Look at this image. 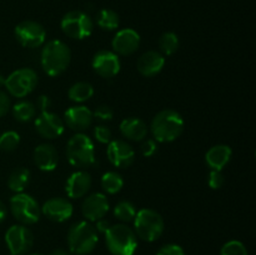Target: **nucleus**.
Wrapping results in <instances>:
<instances>
[{
    "mask_svg": "<svg viewBox=\"0 0 256 255\" xmlns=\"http://www.w3.org/2000/svg\"><path fill=\"white\" fill-rule=\"evenodd\" d=\"M150 130L155 142H174L184 132V119L176 110H162L152 118Z\"/></svg>",
    "mask_w": 256,
    "mask_h": 255,
    "instance_id": "nucleus-1",
    "label": "nucleus"
},
{
    "mask_svg": "<svg viewBox=\"0 0 256 255\" xmlns=\"http://www.w3.org/2000/svg\"><path fill=\"white\" fill-rule=\"evenodd\" d=\"M72 60L69 46L62 40H50L42 50V68L49 76H58L68 69Z\"/></svg>",
    "mask_w": 256,
    "mask_h": 255,
    "instance_id": "nucleus-2",
    "label": "nucleus"
},
{
    "mask_svg": "<svg viewBox=\"0 0 256 255\" xmlns=\"http://www.w3.org/2000/svg\"><path fill=\"white\" fill-rule=\"evenodd\" d=\"M98 232L89 222H79L72 225L68 232V245L70 252L75 255L90 254L98 244Z\"/></svg>",
    "mask_w": 256,
    "mask_h": 255,
    "instance_id": "nucleus-3",
    "label": "nucleus"
},
{
    "mask_svg": "<svg viewBox=\"0 0 256 255\" xmlns=\"http://www.w3.org/2000/svg\"><path fill=\"white\" fill-rule=\"evenodd\" d=\"M66 158L70 164L79 169L95 164V148L92 140L84 132H76L66 144Z\"/></svg>",
    "mask_w": 256,
    "mask_h": 255,
    "instance_id": "nucleus-4",
    "label": "nucleus"
},
{
    "mask_svg": "<svg viewBox=\"0 0 256 255\" xmlns=\"http://www.w3.org/2000/svg\"><path fill=\"white\" fill-rule=\"evenodd\" d=\"M105 242L112 255H134L138 248L134 230L125 224L110 225L105 232Z\"/></svg>",
    "mask_w": 256,
    "mask_h": 255,
    "instance_id": "nucleus-5",
    "label": "nucleus"
},
{
    "mask_svg": "<svg viewBox=\"0 0 256 255\" xmlns=\"http://www.w3.org/2000/svg\"><path fill=\"white\" fill-rule=\"evenodd\" d=\"M134 232L144 242H155L164 232V219L152 209H142L134 218Z\"/></svg>",
    "mask_w": 256,
    "mask_h": 255,
    "instance_id": "nucleus-6",
    "label": "nucleus"
},
{
    "mask_svg": "<svg viewBox=\"0 0 256 255\" xmlns=\"http://www.w3.org/2000/svg\"><path fill=\"white\" fill-rule=\"evenodd\" d=\"M10 210L12 216L22 225L35 224L42 215V208L36 200L25 192H16L10 199Z\"/></svg>",
    "mask_w": 256,
    "mask_h": 255,
    "instance_id": "nucleus-7",
    "label": "nucleus"
},
{
    "mask_svg": "<svg viewBox=\"0 0 256 255\" xmlns=\"http://www.w3.org/2000/svg\"><path fill=\"white\" fill-rule=\"evenodd\" d=\"M62 32L72 39L82 40L89 38L94 30V22L86 12L72 10L62 16L60 22Z\"/></svg>",
    "mask_w": 256,
    "mask_h": 255,
    "instance_id": "nucleus-8",
    "label": "nucleus"
},
{
    "mask_svg": "<svg viewBox=\"0 0 256 255\" xmlns=\"http://www.w3.org/2000/svg\"><path fill=\"white\" fill-rule=\"evenodd\" d=\"M38 85V74L30 68H22L12 72L5 78L4 86L8 92L15 98H25L34 92Z\"/></svg>",
    "mask_w": 256,
    "mask_h": 255,
    "instance_id": "nucleus-9",
    "label": "nucleus"
},
{
    "mask_svg": "<svg viewBox=\"0 0 256 255\" xmlns=\"http://www.w3.org/2000/svg\"><path fill=\"white\" fill-rule=\"evenodd\" d=\"M18 42L24 48L35 49L44 45L46 39V32L44 26L34 20H24L19 22L14 29Z\"/></svg>",
    "mask_w": 256,
    "mask_h": 255,
    "instance_id": "nucleus-10",
    "label": "nucleus"
},
{
    "mask_svg": "<svg viewBox=\"0 0 256 255\" xmlns=\"http://www.w3.org/2000/svg\"><path fill=\"white\" fill-rule=\"evenodd\" d=\"M5 242L12 255H24L32 249L34 236L25 225H12L5 232Z\"/></svg>",
    "mask_w": 256,
    "mask_h": 255,
    "instance_id": "nucleus-11",
    "label": "nucleus"
},
{
    "mask_svg": "<svg viewBox=\"0 0 256 255\" xmlns=\"http://www.w3.org/2000/svg\"><path fill=\"white\" fill-rule=\"evenodd\" d=\"M35 130L38 134L45 139H56L64 132V120L59 115L50 112H40L35 119Z\"/></svg>",
    "mask_w": 256,
    "mask_h": 255,
    "instance_id": "nucleus-12",
    "label": "nucleus"
},
{
    "mask_svg": "<svg viewBox=\"0 0 256 255\" xmlns=\"http://www.w3.org/2000/svg\"><path fill=\"white\" fill-rule=\"evenodd\" d=\"M92 66L99 76L110 79V78H114L115 75H118L122 64H120L119 55L115 54L114 52L100 50L92 58Z\"/></svg>",
    "mask_w": 256,
    "mask_h": 255,
    "instance_id": "nucleus-13",
    "label": "nucleus"
},
{
    "mask_svg": "<svg viewBox=\"0 0 256 255\" xmlns=\"http://www.w3.org/2000/svg\"><path fill=\"white\" fill-rule=\"evenodd\" d=\"M106 155L109 162L114 166L122 168V169L129 168L135 160V152L132 145L125 140L120 139L112 140L108 144Z\"/></svg>",
    "mask_w": 256,
    "mask_h": 255,
    "instance_id": "nucleus-14",
    "label": "nucleus"
},
{
    "mask_svg": "<svg viewBox=\"0 0 256 255\" xmlns=\"http://www.w3.org/2000/svg\"><path fill=\"white\" fill-rule=\"evenodd\" d=\"M112 46L116 55L128 56V55L134 54L140 46L139 32L132 28L119 30L112 38Z\"/></svg>",
    "mask_w": 256,
    "mask_h": 255,
    "instance_id": "nucleus-15",
    "label": "nucleus"
},
{
    "mask_svg": "<svg viewBox=\"0 0 256 255\" xmlns=\"http://www.w3.org/2000/svg\"><path fill=\"white\" fill-rule=\"evenodd\" d=\"M74 212L72 204L64 198H52L42 206V214L55 222H62L70 219Z\"/></svg>",
    "mask_w": 256,
    "mask_h": 255,
    "instance_id": "nucleus-16",
    "label": "nucleus"
},
{
    "mask_svg": "<svg viewBox=\"0 0 256 255\" xmlns=\"http://www.w3.org/2000/svg\"><path fill=\"white\" fill-rule=\"evenodd\" d=\"M92 120H94L92 112L84 105L70 106L64 112V124H66L68 128L78 132H82L90 128Z\"/></svg>",
    "mask_w": 256,
    "mask_h": 255,
    "instance_id": "nucleus-17",
    "label": "nucleus"
},
{
    "mask_svg": "<svg viewBox=\"0 0 256 255\" xmlns=\"http://www.w3.org/2000/svg\"><path fill=\"white\" fill-rule=\"evenodd\" d=\"M109 202L102 192H94L85 198L82 205V212L89 222H96L109 212Z\"/></svg>",
    "mask_w": 256,
    "mask_h": 255,
    "instance_id": "nucleus-18",
    "label": "nucleus"
},
{
    "mask_svg": "<svg viewBox=\"0 0 256 255\" xmlns=\"http://www.w3.org/2000/svg\"><path fill=\"white\" fill-rule=\"evenodd\" d=\"M92 175L86 172L85 170H78L72 172L66 180L65 184V192L68 196L72 199H79V198L85 196L88 192L92 188Z\"/></svg>",
    "mask_w": 256,
    "mask_h": 255,
    "instance_id": "nucleus-19",
    "label": "nucleus"
},
{
    "mask_svg": "<svg viewBox=\"0 0 256 255\" xmlns=\"http://www.w3.org/2000/svg\"><path fill=\"white\" fill-rule=\"evenodd\" d=\"M165 65V58L156 50H149L138 59L136 68L142 76L152 78L159 74Z\"/></svg>",
    "mask_w": 256,
    "mask_h": 255,
    "instance_id": "nucleus-20",
    "label": "nucleus"
},
{
    "mask_svg": "<svg viewBox=\"0 0 256 255\" xmlns=\"http://www.w3.org/2000/svg\"><path fill=\"white\" fill-rule=\"evenodd\" d=\"M34 162L42 172H52L59 162V155L54 145L49 142L38 145L34 150Z\"/></svg>",
    "mask_w": 256,
    "mask_h": 255,
    "instance_id": "nucleus-21",
    "label": "nucleus"
},
{
    "mask_svg": "<svg viewBox=\"0 0 256 255\" xmlns=\"http://www.w3.org/2000/svg\"><path fill=\"white\" fill-rule=\"evenodd\" d=\"M232 155V150L229 145H214L205 154V162L212 170H222L230 162Z\"/></svg>",
    "mask_w": 256,
    "mask_h": 255,
    "instance_id": "nucleus-22",
    "label": "nucleus"
},
{
    "mask_svg": "<svg viewBox=\"0 0 256 255\" xmlns=\"http://www.w3.org/2000/svg\"><path fill=\"white\" fill-rule=\"evenodd\" d=\"M120 132L132 142H142L148 135V126L139 118H126L120 122Z\"/></svg>",
    "mask_w": 256,
    "mask_h": 255,
    "instance_id": "nucleus-23",
    "label": "nucleus"
},
{
    "mask_svg": "<svg viewBox=\"0 0 256 255\" xmlns=\"http://www.w3.org/2000/svg\"><path fill=\"white\" fill-rule=\"evenodd\" d=\"M30 182V172L25 168H16L12 170L8 179V186L14 192H22Z\"/></svg>",
    "mask_w": 256,
    "mask_h": 255,
    "instance_id": "nucleus-24",
    "label": "nucleus"
},
{
    "mask_svg": "<svg viewBox=\"0 0 256 255\" xmlns=\"http://www.w3.org/2000/svg\"><path fill=\"white\" fill-rule=\"evenodd\" d=\"M94 95V88L88 82H78L70 86L68 96L74 102H84Z\"/></svg>",
    "mask_w": 256,
    "mask_h": 255,
    "instance_id": "nucleus-25",
    "label": "nucleus"
},
{
    "mask_svg": "<svg viewBox=\"0 0 256 255\" xmlns=\"http://www.w3.org/2000/svg\"><path fill=\"white\" fill-rule=\"evenodd\" d=\"M12 110L15 119L20 122H30L36 115V106H35V104H32V102H26V100L16 102L12 108Z\"/></svg>",
    "mask_w": 256,
    "mask_h": 255,
    "instance_id": "nucleus-26",
    "label": "nucleus"
},
{
    "mask_svg": "<svg viewBox=\"0 0 256 255\" xmlns=\"http://www.w3.org/2000/svg\"><path fill=\"white\" fill-rule=\"evenodd\" d=\"M119 15L112 9H102L96 14V24L100 29L112 32L119 28Z\"/></svg>",
    "mask_w": 256,
    "mask_h": 255,
    "instance_id": "nucleus-27",
    "label": "nucleus"
},
{
    "mask_svg": "<svg viewBox=\"0 0 256 255\" xmlns=\"http://www.w3.org/2000/svg\"><path fill=\"white\" fill-rule=\"evenodd\" d=\"M124 186L122 175L116 172H108L102 176V188L108 194H118Z\"/></svg>",
    "mask_w": 256,
    "mask_h": 255,
    "instance_id": "nucleus-28",
    "label": "nucleus"
},
{
    "mask_svg": "<svg viewBox=\"0 0 256 255\" xmlns=\"http://www.w3.org/2000/svg\"><path fill=\"white\" fill-rule=\"evenodd\" d=\"M159 48L162 55L170 56V55L175 54L178 52V49H179V38L172 32H164L160 36Z\"/></svg>",
    "mask_w": 256,
    "mask_h": 255,
    "instance_id": "nucleus-29",
    "label": "nucleus"
},
{
    "mask_svg": "<svg viewBox=\"0 0 256 255\" xmlns=\"http://www.w3.org/2000/svg\"><path fill=\"white\" fill-rule=\"evenodd\" d=\"M136 212L135 205L132 202H128V200H122L114 208V215L116 216V219H119L122 222H132Z\"/></svg>",
    "mask_w": 256,
    "mask_h": 255,
    "instance_id": "nucleus-30",
    "label": "nucleus"
},
{
    "mask_svg": "<svg viewBox=\"0 0 256 255\" xmlns=\"http://www.w3.org/2000/svg\"><path fill=\"white\" fill-rule=\"evenodd\" d=\"M20 144V135L14 130H8L0 135V150L14 152Z\"/></svg>",
    "mask_w": 256,
    "mask_h": 255,
    "instance_id": "nucleus-31",
    "label": "nucleus"
},
{
    "mask_svg": "<svg viewBox=\"0 0 256 255\" xmlns=\"http://www.w3.org/2000/svg\"><path fill=\"white\" fill-rule=\"evenodd\" d=\"M220 255H248V250L239 240H230L222 245Z\"/></svg>",
    "mask_w": 256,
    "mask_h": 255,
    "instance_id": "nucleus-32",
    "label": "nucleus"
},
{
    "mask_svg": "<svg viewBox=\"0 0 256 255\" xmlns=\"http://www.w3.org/2000/svg\"><path fill=\"white\" fill-rule=\"evenodd\" d=\"M94 136L100 144H109L112 142V130L106 126V125H98L94 129Z\"/></svg>",
    "mask_w": 256,
    "mask_h": 255,
    "instance_id": "nucleus-33",
    "label": "nucleus"
},
{
    "mask_svg": "<svg viewBox=\"0 0 256 255\" xmlns=\"http://www.w3.org/2000/svg\"><path fill=\"white\" fill-rule=\"evenodd\" d=\"M92 116L96 118L100 122H110L114 116V110L109 105H99L92 112Z\"/></svg>",
    "mask_w": 256,
    "mask_h": 255,
    "instance_id": "nucleus-34",
    "label": "nucleus"
},
{
    "mask_svg": "<svg viewBox=\"0 0 256 255\" xmlns=\"http://www.w3.org/2000/svg\"><path fill=\"white\" fill-rule=\"evenodd\" d=\"M225 178L224 174H222V170H212L209 174V179H208V184L212 189L216 190L220 189V188L224 185Z\"/></svg>",
    "mask_w": 256,
    "mask_h": 255,
    "instance_id": "nucleus-35",
    "label": "nucleus"
},
{
    "mask_svg": "<svg viewBox=\"0 0 256 255\" xmlns=\"http://www.w3.org/2000/svg\"><path fill=\"white\" fill-rule=\"evenodd\" d=\"M140 150H142V154L144 156L150 158L158 152V144L154 139H146L142 140V144L140 146Z\"/></svg>",
    "mask_w": 256,
    "mask_h": 255,
    "instance_id": "nucleus-36",
    "label": "nucleus"
},
{
    "mask_svg": "<svg viewBox=\"0 0 256 255\" xmlns=\"http://www.w3.org/2000/svg\"><path fill=\"white\" fill-rule=\"evenodd\" d=\"M156 255H185L184 249L176 244H166L160 248Z\"/></svg>",
    "mask_w": 256,
    "mask_h": 255,
    "instance_id": "nucleus-37",
    "label": "nucleus"
},
{
    "mask_svg": "<svg viewBox=\"0 0 256 255\" xmlns=\"http://www.w3.org/2000/svg\"><path fill=\"white\" fill-rule=\"evenodd\" d=\"M10 108H12V104H10L9 95L0 90V118L6 115L9 112Z\"/></svg>",
    "mask_w": 256,
    "mask_h": 255,
    "instance_id": "nucleus-38",
    "label": "nucleus"
},
{
    "mask_svg": "<svg viewBox=\"0 0 256 255\" xmlns=\"http://www.w3.org/2000/svg\"><path fill=\"white\" fill-rule=\"evenodd\" d=\"M52 105V102H50V98L46 96V95H40L38 98V102H36V109L40 110V112H49V108Z\"/></svg>",
    "mask_w": 256,
    "mask_h": 255,
    "instance_id": "nucleus-39",
    "label": "nucleus"
},
{
    "mask_svg": "<svg viewBox=\"0 0 256 255\" xmlns=\"http://www.w3.org/2000/svg\"><path fill=\"white\" fill-rule=\"evenodd\" d=\"M95 222H96V225H95V229H96L98 232H102V234H105V232H106V230L110 228V222H108V220H105L104 218L96 220Z\"/></svg>",
    "mask_w": 256,
    "mask_h": 255,
    "instance_id": "nucleus-40",
    "label": "nucleus"
},
{
    "mask_svg": "<svg viewBox=\"0 0 256 255\" xmlns=\"http://www.w3.org/2000/svg\"><path fill=\"white\" fill-rule=\"evenodd\" d=\"M6 215H8L6 206H5L4 202H2V200H0V224H2V222H4L5 218H6Z\"/></svg>",
    "mask_w": 256,
    "mask_h": 255,
    "instance_id": "nucleus-41",
    "label": "nucleus"
},
{
    "mask_svg": "<svg viewBox=\"0 0 256 255\" xmlns=\"http://www.w3.org/2000/svg\"><path fill=\"white\" fill-rule=\"evenodd\" d=\"M50 255H70V252L65 249H55L50 252Z\"/></svg>",
    "mask_w": 256,
    "mask_h": 255,
    "instance_id": "nucleus-42",
    "label": "nucleus"
},
{
    "mask_svg": "<svg viewBox=\"0 0 256 255\" xmlns=\"http://www.w3.org/2000/svg\"><path fill=\"white\" fill-rule=\"evenodd\" d=\"M4 84H5V78L0 74V86H2Z\"/></svg>",
    "mask_w": 256,
    "mask_h": 255,
    "instance_id": "nucleus-43",
    "label": "nucleus"
},
{
    "mask_svg": "<svg viewBox=\"0 0 256 255\" xmlns=\"http://www.w3.org/2000/svg\"><path fill=\"white\" fill-rule=\"evenodd\" d=\"M29 255H42V254H29Z\"/></svg>",
    "mask_w": 256,
    "mask_h": 255,
    "instance_id": "nucleus-44",
    "label": "nucleus"
},
{
    "mask_svg": "<svg viewBox=\"0 0 256 255\" xmlns=\"http://www.w3.org/2000/svg\"></svg>",
    "mask_w": 256,
    "mask_h": 255,
    "instance_id": "nucleus-45",
    "label": "nucleus"
}]
</instances>
